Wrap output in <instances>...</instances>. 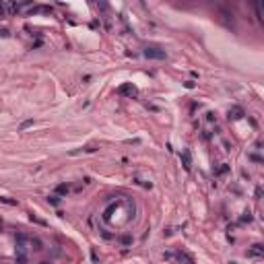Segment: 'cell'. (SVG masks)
I'll return each instance as SVG.
<instances>
[{"label": "cell", "instance_id": "cell-15", "mask_svg": "<svg viewBox=\"0 0 264 264\" xmlns=\"http://www.w3.org/2000/svg\"><path fill=\"white\" fill-rule=\"evenodd\" d=\"M184 87H186V89H194V87H196V83H194V81H186V83H184Z\"/></svg>", "mask_w": 264, "mask_h": 264}, {"label": "cell", "instance_id": "cell-2", "mask_svg": "<svg viewBox=\"0 0 264 264\" xmlns=\"http://www.w3.org/2000/svg\"><path fill=\"white\" fill-rule=\"evenodd\" d=\"M163 258L169 260V262H174V264H194L192 256H188V254L182 252V250H177V252H165Z\"/></svg>", "mask_w": 264, "mask_h": 264}, {"label": "cell", "instance_id": "cell-8", "mask_svg": "<svg viewBox=\"0 0 264 264\" xmlns=\"http://www.w3.org/2000/svg\"><path fill=\"white\" fill-rule=\"evenodd\" d=\"M227 171H229V165H227V163H221L219 167H215V169H213V176H215V177H221V176H225Z\"/></svg>", "mask_w": 264, "mask_h": 264}, {"label": "cell", "instance_id": "cell-7", "mask_svg": "<svg viewBox=\"0 0 264 264\" xmlns=\"http://www.w3.org/2000/svg\"><path fill=\"white\" fill-rule=\"evenodd\" d=\"M262 254H264V248L260 244H254L252 250H248V256H250V258H256V256H262Z\"/></svg>", "mask_w": 264, "mask_h": 264}, {"label": "cell", "instance_id": "cell-20", "mask_svg": "<svg viewBox=\"0 0 264 264\" xmlns=\"http://www.w3.org/2000/svg\"><path fill=\"white\" fill-rule=\"evenodd\" d=\"M0 223H2V221H0Z\"/></svg>", "mask_w": 264, "mask_h": 264}, {"label": "cell", "instance_id": "cell-16", "mask_svg": "<svg viewBox=\"0 0 264 264\" xmlns=\"http://www.w3.org/2000/svg\"><path fill=\"white\" fill-rule=\"evenodd\" d=\"M0 202H4V204H17V200H8V198H0Z\"/></svg>", "mask_w": 264, "mask_h": 264}, {"label": "cell", "instance_id": "cell-3", "mask_svg": "<svg viewBox=\"0 0 264 264\" xmlns=\"http://www.w3.org/2000/svg\"><path fill=\"white\" fill-rule=\"evenodd\" d=\"M144 58H149V60H163L167 54H165V50H161V47H157V45H149V47H144Z\"/></svg>", "mask_w": 264, "mask_h": 264}, {"label": "cell", "instance_id": "cell-1", "mask_svg": "<svg viewBox=\"0 0 264 264\" xmlns=\"http://www.w3.org/2000/svg\"><path fill=\"white\" fill-rule=\"evenodd\" d=\"M27 241H29V237H27L23 231H19V233L15 235V246H17L15 260H17V264H25L27 262Z\"/></svg>", "mask_w": 264, "mask_h": 264}, {"label": "cell", "instance_id": "cell-9", "mask_svg": "<svg viewBox=\"0 0 264 264\" xmlns=\"http://www.w3.org/2000/svg\"><path fill=\"white\" fill-rule=\"evenodd\" d=\"M219 12L225 17V25H227V27H231V25H233V12H229L227 8H219Z\"/></svg>", "mask_w": 264, "mask_h": 264}, {"label": "cell", "instance_id": "cell-5", "mask_svg": "<svg viewBox=\"0 0 264 264\" xmlns=\"http://www.w3.org/2000/svg\"><path fill=\"white\" fill-rule=\"evenodd\" d=\"M179 157H182V165H184V169L190 171V167H192V153H190V149H184V151L179 153Z\"/></svg>", "mask_w": 264, "mask_h": 264}, {"label": "cell", "instance_id": "cell-18", "mask_svg": "<svg viewBox=\"0 0 264 264\" xmlns=\"http://www.w3.org/2000/svg\"><path fill=\"white\" fill-rule=\"evenodd\" d=\"M4 10H6V6H4V4L0 2V12H4Z\"/></svg>", "mask_w": 264, "mask_h": 264}, {"label": "cell", "instance_id": "cell-19", "mask_svg": "<svg viewBox=\"0 0 264 264\" xmlns=\"http://www.w3.org/2000/svg\"><path fill=\"white\" fill-rule=\"evenodd\" d=\"M0 229H2V223H0Z\"/></svg>", "mask_w": 264, "mask_h": 264}, {"label": "cell", "instance_id": "cell-11", "mask_svg": "<svg viewBox=\"0 0 264 264\" xmlns=\"http://www.w3.org/2000/svg\"><path fill=\"white\" fill-rule=\"evenodd\" d=\"M47 202H50V204H58V202H60V196L52 194V196H47Z\"/></svg>", "mask_w": 264, "mask_h": 264}, {"label": "cell", "instance_id": "cell-12", "mask_svg": "<svg viewBox=\"0 0 264 264\" xmlns=\"http://www.w3.org/2000/svg\"><path fill=\"white\" fill-rule=\"evenodd\" d=\"M31 246H35L33 250H42V241H39L37 237H33V239H31Z\"/></svg>", "mask_w": 264, "mask_h": 264}, {"label": "cell", "instance_id": "cell-10", "mask_svg": "<svg viewBox=\"0 0 264 264\" xmlns=\"http://www.w3.org/2000/svg\"><path fill=\"white\" fill-rule=\"evenodd\" d=\"M70 192V186L68 184H60V186H56V196H60V194H68Z\"/></svg>", "mask_w": 264, "mask_h": 264}, {"label": "cell", "instance_id": "cell-17", "mask_svg": "<svg viewBox=\"0 0 264 264\" xmlns=\"http://www.w3.org/2000/svg\"><path fill=\"white\" fill-rule=\"evenodd\" d=\"M122 244H124V246H128V244H132V237H122Z\"/></svg>", "mask_w": 264, "mask_h": 264}, {"label": "cell", "instance_id": "cell-13", "mask_svg": "<svg viewBox=\"0 0 264 264\" xmlns=\"http://www.w3.org/2000/svg\"><path fill=\"white\" fill-rule=\"evenodd\" d=\"M29 126H33V120H25V122L21 124V130H27Z\"/></svg>", "mask_w": 264, "mask_h": 264}, {"label": "cell", "instance_id": "cell-4", "mask_svg": "<svg viewBox=\"0 0 264 264\" xmlns=\"http://www.w3.org/2000/svg\"><path fill=\"white\" fill-rule=\"evenodd\" d=\"M116 93L118 95H126V97H136V87L132 85V83H124V85H120V87L116 89Z\"/></svg>", "mask_w": 264, "mask_h": 264}, {"label": "cell", "instance_id": "cell-6", "mask_svg": "<svg viewBox=\"0 0 264 264\" xmlns=\"http://www.w3.org/2000/svg\"><path fill=\"white\" fill-rule=\"evenodd\" d=\"M241 118H244V109L241 107L235 105V107L229 109V120H241Z\"/></svg>", "mask_w": 264, "mask_h": 264}, {"label": "cell", "instance_id": "cell-14", "mask_svg": "<svg viewBox=\"0 0 264 264\" xmlns=\"http://www.w3.org/2000/svg\"><path fill=\"white\" fill-rule=\"evenodd\" d=\"M241 221H244V223H246V221L250 223V221H252V213H250V211H246V213H244V217H241Z\"/></svg>", "mask_w": 264, "mask_h": 264}]
</instances>
